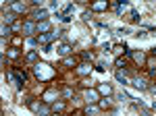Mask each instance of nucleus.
<instances>
[{
    "label": "nucleus",
    "mask_w": 156,
    "mask_h": 116,
    "mask_svg": "<svg viewBox=\"0 0 156 116\" xmlns=\"http://www.w3.org/2000/svg\"><path fill=\"white\" fill-rule=\"evenodd\" d=\"M90 70H92V67H90V64H77V67H75V73H77V75H81V77H85V75H90Z\"/></svg>",
    "instance_id": "3"
},
{
    "label": "nucleus",
    "mask_w": 156,
    "mask_h": 116,
    "mask_svg": "<svg viewBox=\"0 0 156 116\" xmlns=\"http://www.w3.org/2000/svg\"><path fill=\"white\" fill-rule=\"evenodd\" d=\"M2 35H11V27L9 25H2Z\"/></svg>",
    "instance_id": "23"
},
{
    "label": "nucleus",
    "mask_w": 156,
    "mask_h": 116,
    "mask_svg": "<svg viewBox=\"0 0 156 116\" xmlns=\"http://www.w3.org/2000/svg\"><path fill=\"white\" fill-rule=\"evenodd\" d=\"M71 95H73V89H69V87H67V89H62V97H65V100H69Z\"/></svg>",
    "instance_id": "19"
},
{
    "label": "nucleus",
    "mask_w": 156,
    "mask_h": 116,
    "mask_svg": "<svg viewBox=\"0 0 156 116\" xmlns=\"http://www.w3.org/2000/svg\"><path fill=\"white\" fill-rule=\"evenodd\" d=\"M92 58H94L92 52H83V60H92Z\"/></svg>",
    "instance_id": "26"
},
{
    "label": "nucleus",
    "mask_w": 156,
    "mask_h": 116,
    "mask_svg": "<svg viewBox=\"0 0 156 116\" xmlns=\"http://www.w3.org/2000/svg\"><path fill=\"white\" fill-rule=\"evenodd\" d=\"M60 54H69V52H71V48L67 46V44H65V46H60V50H58Z\"/></svg>",
    "instance_id": "21"
},
{
    "label": "nucleus",
    "mask_w": 156,
    "mask_h": 116,
    "mask_svg": "<svg viewBox=\"0 0 156 116\" xmlns=\"http://www.w3.org/2000/svg\"><path fill=\"white\" fill-rule=\"evenodd\" d=\"M106 9H108V2H94V4H92V11H96V12L106 11Z\"/></svg>",
    "instance_id": "8"
},
{
    "label": "nucleus",
    "mask_w": 156,
    "mask_h": 116,
    "mask_svg": "<svg viewBox=\"0 0 156 116\" xmlns=\"http://www.w3.org/2000/svg\"><path fill=\"white\" fill-rule=\"evenodd\" d=\"M46 17H48V12L44 11V9H40V11H34V19H36L37 23H44V21H46Z\"/></svg>",
    "instance_id": "6"
},
{
    "label": "nucleus",
    "mask_w": 156,
    "mask_h": 116,
    "mask_svg": "<svg viewBox=\"0 0 156 116\" xmlns=\"http://www.w3.org/2000/svg\"><path fill=\"white\" fill-rule=\"evenodd\" d=\"M125 50H127V48H125V46H115V54L119 56L121 52H125Z\"/></svg>",
    "instance_id": "22"
},
{
    "label": "nucleus",
    "mask_w": 156,
    "mask_h": 116,
    "mask_svg": "<svg viewBox=\"0 0 156 116\" xmlns=\"http://www.w3.org/2000/svg\"><path fill=\"white\" fill-rule=\"evenodd\" d=\"M27 106H29V110H34V112H40V110H42V102H40V100H29Z\"/></svg>",
    "instance_id": "7"
},
{
    "label": "nucleus",
    "mask_w": 156,
    "mask_h": 116,
    "mask_svg": "<svg viewBox=\"0 0 156 116\" xmlns=\"http://www.w3.org/2000/svg\"><path fill=\"white\" fill-rule=\"evenodd\" d=\"M117 79L123 81V83H127V73H125V70H117Z\"/></svg>",
    "instance_id": "16"
},
{
    "label": "nucleus",
    "mask_w": 156,
    "mask_h": 116,
    "mask_svg": "<svg viewBox=\"0 0 156 116\" xmlns=\"http://www.w3.org/2000/svg\"><path fill=\"white\" fill-rule=\"evenodd\" d=\"M85 100L90 104H94V102H98V93L96 91H85Z\"/></svg>",
    "instance_id": "13"
},
{
    "label": "nucleus",
    "mask_w": 156,
    "mask_h": 116,
    "mask_svg": "<svg viewBox=\"0 0 156 116\" xmlns=\"http://www.w3.org/2000/svg\"><path fill=\"white\" fill-rule=\"evenodd\" d=\"M62 67L73 69V67H75V58H65V60H62Z\"/></svg>",
    "instance_id": "15"
},
{
    "label": "nucleus",
    "mask_w": 156,
    "mask_h": 116,
    "mask_svg": "<svg viewBox=\"0 0 156 116\" xmlns=\"http://www.w3.org/2000/svg\"><path fill=\"white\" fill-rule=\"evenodd\" d=\"M46 31H50V23L48 21H44V23H37V33H46Z\"/></svg>",
    "instance_id": "10"
},
{
    "label": "nucleus",
    "mask_w": 156,
    "mask_h": 116,
    "mask_svg": "<svg viewBox=\"0 0 156 116\" xmlns=\"http://www.w3.org/2000/svg\"><path fill=\"white\" fill-rule=\"evenodd\" d=\"M11 9H12L15 12H23V11H25V4H19V2H17V4H12Z\"/></svg>",
    "instance_id": "18"
},
{
    "label": "nucleus",
    "mask_w": 156,
    "mask_h": 116,
    "mask_svg": "<svg viewBox=\"0 0 156 116\" xmlns=\"http://www.w3.org/2000/svg\"><path fill=\"white\" fill-rule=\"evenodd\" d=\"M56 95H58V93H56V89H48V91L44 93V97H42V100H44L46 104H52V102L56 100Z\"/></svg>",
    "instance_id": "5"
},
{
    "label": "nucleus",
    "mask_w": 156,
    "mask_h": 116,
    "mask_svg": "<svg viewBox=\"0 0 156 116\" xmlns=\"http://www.w3.org/2000/svg\"><path fill=\"white\" fill-rule=\"evenodd\" d=\"M34 70H36L37 79H42V81H48V79L54 77V69H50L48 64H44V62H37L34 67Z\"/></svg>",
    "instance_id": "1"
},
{
    "label": "nucleus",
    "mask_w": 156,
    "mask_h": 116,
    "mask_svg": "<svg viewBox=\"0 0 156 116\" xmlns=\"http://www.w3.org/2000/svg\"><path fill=\"white\" fill-rule=\"evenodd\" d=\"M21 29H23V35H31L34 31H37V25H34L31 21H25Z\"/></svg>",
    "instance_id": "2"
},
{
    "label": "nucleus",
    "mask_w": 156,
    "mask_h": 116,
    "mask_svg": "<svg viewBox=\"0 0 156 116\" xmlns=\"http://www.w3.org/2000/svg\"><path fill=\"white\" fill-rule=\"evenodd\" d=\"M125 67H127V64H125V60H117V69H125Z\"/></svg>",
    "instance_id": "25"
},
{
    "label": "nucleus",
    "mask_w": 156,
    "mask_h": 116,
    "mask_svg": "<svg viewBox=\"0 0 156 116\" xmlns=\"http://www.w3.org/2000/svg\"><path fill=\"white\" fill-rule=\"evenodd\" d=\"M12 21H15V15H11V12H9V15H4V25L12 23Z\"/></svg>",
    "instance_id": "20"
},
{
    "label": "nucleus",
    "mask_w": 156,
    "mask_h": 116,
    "mask_svg": "<svg viewBox=\"0 0 156 116\" xmlns=\"http://www.w3.org/2000/svg\"><path fill=\"white\" fill-rule=\"evenodd\" d=\"M65 108V102H58V104H54V110H62Z\"/></svg>",
    "instance_id": "27"
},
{
    "label": "nucleus",
    "mask_w": 156,
    "mask_h": 116,
    "mask_svg": "<svg viewBox=\"0 0 156 116\" xmlns=\"http://www.w3.org/2000/svg\"><path fill=\"white\" fill-rule=\"evenodd\" d=\"M56 35H58V33H44V35H40V37H37V42H40V44H44V46H48Z\"/></svg>",
    "instance_id": "4"
},
{
    "label": "nucleus",
    "mask_w": 156,
    "mask_h": 116,
    "mask_svg": "<svg viewBox=\"0 0 156 116\" xmlns=\"http://www.w3.org/2000/svg\"><path fill=\"white\" fill-rule=\"evenodd\" d=\"M146 64H148V67H154L156 60H154V58H148V60H146Z\"/></svg>",
    "instance_id": "28"
},
{
    "label": "nucleus",
    "mask_w": 156,
    "mask_h": 116,
    "mask_svg": "<svg viewBox=\"0 0 156 116\" xmlns=\"http://www.w3.org/2000/svg\"><path fill=\"white\" fill-rule=\"evenodd\" d=\"M131 56H133V60H135L140 67H142V64H146V56L142 54V52H135V54H131Z\"/></svg>",
    "instance_id": "11"
},
{
    "label": "nucleus",
    "mask_w": 156,
    "mask_h": 116,
    "mask_svg": "<svg viewBox=\"0 0 156 116\" xmlns=\"http://www.w3.org/2000/svg\"><path fill=\"white\" fill-rule=\"evenodd\" d=\"M25 62H29V64L37 62V52H34V50H31V52H27V54H25Z\"/></svg>",
    "instance_id": "9"
},
{
    "label": "nucleus",
    "mask_w": 156,
    "mask_h": 116,
    "mask_svg": "<svg viewBox=\"0 0 156 116\" xmlns=\"http://www.w3.org/2000/svg\"><path fill=\"white\" fill-rule=\"evenodd\" d=\"M98 91L102 93V95H110V93H112V87H110V85H106V83H102V85L98 87Z\"/></svg>",
    "instance_id": "12"
},
{
    "label": "nucleus",
    "mask_w": 156,
    "mask_h": 116,
    "mask_svg": "<svg viewBox=\"0 0 156 116\" xmlns=\"http://www.w3.org/2000/svg\"><path fill=\"white\" fill-rule=\"evenodd\" d=\"M52 116H60V114H52Z\"/></svg>",
    "instance_id": "29"
},
{
    "label": "nucleus",
    "mask_w": 156,
    "mask_h": 116,
    "mask_svg": "<svg viewBox=\"0 0 156 116\" xmlns=\"http://www.w3.org/2000/svg\"><path fill=\"white\" fill-rule=\"evenodd\" d=\"M133 85H135L137 89H142V91H144V89H148V85H146V81H142V79H133Z\"/></svg>",
    "instance_id": "14"
},
{
    "label": "nucleus",
    "mask_w": 156,
    "mask_h": 116,
    "mask_svg": "<svg viewBox=\"0 0 156 116\" xmlns=\"http://www.w3.org/2000/svg\"><path fill=\"white\" fill-rule=\"evenodd\" d=\"M100 108H104V110L110 108V102H108V100H102V102H100Z\"/></svg>",
    "instance_id": "24"
},
{
    "label": "nucleus",
    "mask_w": 156,
    "mask_h": 116,
    "mask_svg": "<svg viewBox=\"0 0 156 116\" xmlns=\"http://www.w3.org/2000/svg\"><path fill=\"white\" fill-rule=\"evenodd\" d=\"M6 54H9V56H11V58H19V56H21V52H19L17 48H11V50H9Z\"/></svg>",
    "instance_id": "17"
}]
</instances>
